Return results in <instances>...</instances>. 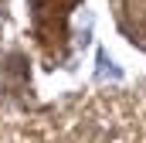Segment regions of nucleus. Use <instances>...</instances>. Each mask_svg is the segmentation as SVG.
Instances as JSON below:
<instances>
[{"instance_id": "nucleus-1", "label": "nucleus", "mask_w": 146, "mask_h": 143, "mask_svg": "<svg viewBox=\"0 0 146 143\" xmlns=\"http://www.w3.org/2000/svg\"><path fill=\"white\" fill-rule=\"evenodd\" d=\"M95 65H99V68H95V78H99V82H106V78L119 82V78H122V68H115V61H112V58L106 55V51H99Z\"/></svg>"}]
</instances>
